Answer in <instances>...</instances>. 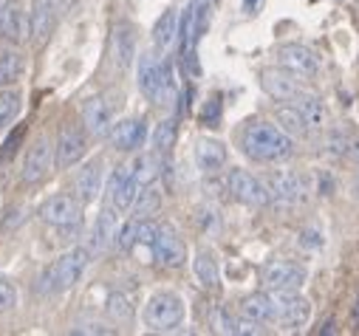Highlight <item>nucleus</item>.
<instances>
[{
  "instance_id": "35",
  "label": "nucleus",
  "mask_w": 359,
  "mask_h": 336,
  "mask_svg": "<svg viewBox=\"0 0 359 336\" xmlns=\"http://www.w3.org/2000/svg\"><path fill=\"white\" fill-rule=\"evenodd\" d=\"M136 237H139V218H133V220H125V223L119 226L114 246H116L119 251H130V248L136 246Z\"/></svg>"
},
{
  "instance_id": "36",
  "label": "nucleus",
  "mask_w": 359,
  "mask_h": 336,
  "mask_svg": "<svg viewBox=\"0 0 359 336\" xmlns=\"http://www.w3.org/2000/svg\"><path fill=\"white\" fill-rule=\"evenodd\" d=\"M18 308V288L9 280H0V314Z\"/></svg>"
},
{
  "instance_id": "30",
  "label": "nucleus",
  "mask_w": 359,
  "mask_h": 336,
  "mask_svg": "<svg viewBox=\"0 0 359 336\" xmlns=\"http://www.w3.org/2000/svg\"><path fill=\"white\" fill-rule=\"evenodd\" d=\"M275 122L292 136V139H306L309 136V122H306V116L294 108V105H280V108H275Z\"/></svg>"
},
{
  "instance_id": "38",
  "label": "nucleus",
  "mask_w": 359,
  "mask_h": 336,
  "mask_svg": "<svg viewBox=\"0 0 359 336\" xmlns=\"http://www.w3.org/2000/svg\"><path fill=\"white\" fill-rule=\"evenodd\" d=\"M68 333H114V328H108L105 322H97V319H82L74 328H68Z\"/></svg>"
},
{
  "instance_id": "28",
  "label": "nucleus",
  "mask_w": 359,
  "mask_h": 336,
  "mask_svg": "<svg viewBox=\"0 0 359 336\" xmlns=\"http://www.w3.org/2000/svg\"><path fill=\"white\" fill-rule=\"evenodd\" d=\"M292 105L306 116V122H309L311 130H320V127L325 125V105H323V99H320L317 94L300 91V94L292 99Z\"/></svg>"
},
{
  "instance_id": "4",
  "label": "nucleus",
  "mask_w": 359,
  "mask_h": 336,
  "mask_svg": "<svg viewBox=\"0 0 359 336\" xmlns=\"http://www.w3.org/2000/svg\"><path fill=\"white\" fill-rule=\"evenodd\" d=\"M139 91L150 102H167L175 91V79H172V62L158 59L153 54L139 57Z\"/></svg>"
},
{
  "instance_id": "29",
  "label": "nucleus",
  "mask_w": 359,
  "mask_h": 336,
  "mask_svg": "<svg viewBox=\"0 0 359 336\" xmlns=\"http://www.w3.org/2000/svg\"><path fill=\"white\" fill-rule=\"evenodd\" d=\"M178 12L175 9H167L158 20H156V26H153V46L158 48V51H167L175 40H178Z\"/></svg>"
},
{
  "instance_id": "32",
  "label": "nucleus",
  "mask_w": 359,
  "mask_h": 336,
  "mask_svg": "<svg viewBox=\"0 0 359 336\" xmlns=\"http://www.w3.org/2000/svg\"><path fill=\"white\" fill-rule=\"evenodd\" d=\"M175 139H178V122H175V119H164V122H158L156 130H153V139H150L153 153L167 155V153L175 147Z\"/></svg>"
},
{
  "instance_id": "5",
  "label": "nucleus",
  "mask_w": 359,
  "mask_h": 336,
  "mask_svg": "<svg viewBox=\"0 0 359 336\" xmlns=\"http://www.w3.org/2000/svg\"><path fill=\"white\" fill-rule=\"evenodd\" d=\"M309 280V269L292 260H272L260 269V283L266 291H300Z\"/></svg>"
},
{
  "instance_id": "42",
  "label": "nucleus",
  "mask_w": 359,
  "mask_h": 336,
  "mask_svg": "<svg viewBox=\"0 0 359 336\" xmlns=\"http://www.w3.org/2000/svg\"><path fill=\"white\" fill-rule=\"evenodd\" d=\"M351 192H353V198H356V201H359V176H356V178H353V184H351Z\"/></svg>"
},
{
  "instance_id": "16",
  "label": "nucleus",
  "mask_w": 359,
  "mask_h": 336,
  "mask_svg": "<svg viewBox=\"0 0 359 336\" xmlns=\"http://www.w3.org/2000/svg\"><path fill=\"white\" fill-rule=\"evenodd\" d=\"M108 139H111V144H114L119 153H136V150L144 147V141H147V122L139 119V116L122 119V122H116V125L111 127Z\"/></svg>"
},
{
  "instance_id": "31",
  "label": "nucleus",
  "mask_w": 359,
  "mask_h": 336,
  "mask_svg": "<svg viewBox=\"0 0 359 336\" xmlns=\"http://www.w3.org/2000/svg\"><path fill=\"white\" fill-rule=\"evenodd\" d=\"M23 111V94L15 91V88H6V91H0V133L9 130L18 116Z\"/></svg>"
},
{
  "instance_id": "19",
  "label": "nucleus",
  "mask_w": 359,
  "mask_h": 336,
  "mask_svg": "<svg viewBox=\"0 0 359 336\" xmlns=\"http://www.w3.org/2000/svg\"><path fill=\"white\" fill-rule=\"evenodd\" d=\"M29 34V18L15 0H0V37L9 43H20Z\"/></svg>"
},
{
  "instance_id": "17",
  "label": "nucleus",
  "mask_w": 359,
  "mask_h": 336,
  "mask_svg": "<svg viewBox=\"0 0 359 336\" xmlns=\"http://www.w3.org/2000/svg\"><path fill=\"white\" fill-rule=\"evenodd\" d=\"M82 122H85V130L91 136H105L111 133L114 127V108L105 97H88L82 102Z\"/></svg>"
},
{
  "instance_id": "22",
  "label": "nucleus",
  "mask_w": 359,
  "mask_h": 336,
  "mask_svg": "<svg viewBox=\"0 0 359 336\" xmlns=\"http://www.w3.org/2000/svg\"><path fill=\"white\" fill-rule=\"evenodd\" d=\"M116 232H119V220H116V206L111 204L97 215V220L91 226V237H88V248H91L94 255L97 251H105L116 240Z\"/></svg>"
},
{
  "instance_id": "33",
  "label": "nucleus",
  "mask_w": 359,
  "mask_h": 336,
  "mask_svg": "<svg viewBox=\"0 0 359 336\" xmlns=\"http://www.w3.org/2000/svg\"><path fill=\"white\" fill-rule=\"evenodd\" d=\"M105 311L116 322H130L133 314H136V305H133V297L128 291H111L108 300H105Z\"/></svg>"
},
{
  "instance_id": "25",
  "label": "nucleus",
  "mask_w": 359,
  "mask_h": 336,
  "mask_svg": "<svg viewBox=\"0 0 359 336\" xmlns=\"http://www.w3.org/2000/svg\"><path fill=\"white\" fill-rule=\"evenodd\" d=\"M193 274L207 291H218L221 288V269H218V260H215L212 251L201 248L198 255L193 258Z\"/></svg>"
},
{
  "instance_id": "3",
  "label": "nucleus",
  "mask_w": 359,
  "mask_h": 336,
  "mask_svg": "<svg viewBox=\"0 0 359 336\" xmlns=\"http://www.w3.org/2000/svg\"><path fill=\"white\" fill-rule=\"evenodd\" d=\"M187 316V305L184 300L178 297L175 291H158L153 294L144 308H142V322L144 328L156 330V333H167V330H175L178 325L184 322Z\"/></svg>"
},
{
  "instance_id": "7",
  "label": "nucleus",
  "mask_w": 359,
  "mask_h": 336,
  "mask_svg": "<svg viewBox=\"0 0 359 336\" xmlns=\"http://www.w3.org/2000/svg\"><path fill=\"white\" fill-rule=\"evenodd\" d=\"M82 201L76 195H51L40 204L37 215L43 223L54 226V229H62V226H76L82 220Z\"/></svg>"
},
{
  "instance_id": "9",
  "label": "nucleus",
  "mask_w": 359,
  "mask_h": 336,
  "mask_svg": "<svg viewBox=\"0 0 359 336\" xmlns=\"http://www.w3.org/2000/svg\"><path fill=\"white\" fill-rule=\"evenodd\" d=\"M153 260L164 269H182L187 263V243L167 223L158 226V234L153 243Z\"/></svg>"
},
{
  "instance_id": "34",
  "label": "nucleus",
  "mask_w": 359,
  "mask_h": 336,
  "mask_svg": "<svg viewBox=\"0 0 359 336\" xmlns=\"http://www.w3.org/2000/svg\"><path fill=\"white\" fill-rule=\"evenodd\" d=\"M158 206H161V192H158V187H156V181H153V184H144V187L139 190V198H136V204H133V209H136V215H142V218H147V215H153V212H158Z\"/></svg>"
},
{
  "instance_id": "6",
  "label": "nucleus",
  "mask_w": 359,
  "mask_h": 336,
  "mask_svg": "<svg viewBox=\"0 0 359 336\" xmlns=\"http://www.w3.org/2000/svg\"><path fill=\"white\" fill-rule=\"evenodd\" d=\"M226 190H229V195H232L238 204L255 206V209H260V206H266L269 201H272L266 181H260L257 176L241 170V167H235V170L226 173Z\"/></svg>"
},
{
  "instance_id": "1",
  "label": "nucleus",
  "mask_w": 359,
  "mask_h": 336,
  "mask_svg": "<svg viewBox=\"0 0 359 336\" xmlns=\"http://www.w3.org/2000/svg\"><path fill=\"white\" fill-rule=\"evenodd\" d=\"M241 150L246 158L260 161V164H278L292 158L294 153V139L272 122H252L241 133Z\"/></svg>"
},
{
  "instance_id": "10",
  "label": "nucleus",
  "mask_w": 359,
  "mask_h": 336,
  "mask_svg": "<svg viewBox=\"0 0 359 336\" xmlns=\"http://www.w3.org/2000/svg\"><path fill=\"white\" fill-rule=\"evenodd\" d=\"M275 308H278V325L289 330H300L311 319V302L300 297V291H272Z\"/></svg>"
},
{
  "instance_id": "20",
  "label": "nucleus",
  "mask_w": 359,
  "mask_h": 336,
  "mask_svg": "<svg viewBox=\"0 0 359 336\" xmlns=\"http://www.w3.org/2000/svg\"><path fill=\"white\" fill-rule=\"evenodd\" d=\"M71 190H74V195H76L82 204L97 201V198H100V192H102V164H100V161L85 164L82 170L74 176Z\"/></svg>"
},
{
  "instance_id": "21",
  "label": "nucleus",
  "mask_w": 359,
  "mask_h": 336,
  "mask_svg": "<svg viewBox=\"0 0 359 336\" xmlns=\"http://www.w3.org/2000/svg\"><path fill=\"white\" fill-rule=\"evenodd\" d=\"M193 158H196V167L201 173L212 176V173H218L226 167V144L218 141V139H198L196 150H193Z\"/></svg>"
},
{
  "instance_id": "23",
  "label": "nucleus",
  "mask_w": 359,
  "mask_h": 336,
  "mask_svg": "<svg viewBox=\"0 0 359 336\" xmlns=\"http://www.w3.org/2000/svg\"><path fill=\"white\" fill-rule=\"evenodd\" d=\"M57 23V12L51 0H32V15H29V34L37 46H43Z\"/></svg>"
},
{
  "instance_id": "8",
  "label": "nucleus",
  "mask_w": 359,
  "mask_h": 336,
  "mask_svg": "<svg viewBox=\"0 0 359 336\" xmlns=\"http://www.w3.org/2000/svg\"><path fill=\"white\" fill-rule=\"evenodd\" d=\"M144 184L139 181L133 164H122L111 173V181H108V195H111V204L116 206V212H128L133 209L136 198H139V190Z\"/></svg>"
},
{
  "instance_id": "40",
  "label": "nucleus",
  "mask_w": 359,
  "mask_h": 336,
  "mask_svg": "<svg viewBox=\"0 0 359 336\" xmlns=\"http://www.w3.org/2000/svg\"><path fill=\"white\" fill-rule=\"evenodd\" d=\"M300 243L309 246V248H320L323 246V232L320 229H306L303 237H300Z\"/></svg>"
},
{
  "instance_id": "27",
  "label": "nucleus",
  "mask_w": 359,
  "mask_h": 336,
  "mask_svg": "<svg viewBox=\"0 0 359 336\" xmlns=\"http://www.w3.org/2000/svg\"><path fill=\"white\" fill-rule=\"evenodd\" d=\"M136 57V34L130 23H116L114 29V59L119 68H128Z\"/></svg>"
},
{
  "instance_id": "37",
  "label": "nucleus",
  "mask_w": 359,
  "mask_h": 336,
  "mask_svg": "<svg viewBox=\"0 0 359 336\" xmlns=\"http://www.w3.org/2000/svg\"><path fill=\"white\" fill-rule=\"evenodd\" d=\"M215 330H221V333H241V322L226 308H218L215 311Z\"/></svg>"
},
{
  "instance_id": "2",
  "label": "nucleus",
  "mask_w": 359,
  "mask_h": 336,
  "mask_svg": "<svg viewBox=\"0 0 359 336\" xmlns=\"http://www.w3.org/2000/svg\"><path fill=\"white\" fill-rule=\"evenodd\" d=\"M91 255L94 251L88 246H76V248L65 251V255H60L57 260H51L40 272V277L34 283V291L40 297H57V294L74 288L76 280L82 277V272L88 269V263H91Z\"/></svg>"
},
{
  "instance_id": "13",
  "label": "nucleus",
  "mask_w": 359,
  "mask_h": 336,
  "mask_svg": "<svg viewBox=\"0 0 359 336\" xmlns=\"http://www.w3.org/2000/svg\"><path fill=\"white\" fill-rule=\"evenodd\" d=\"M260 85H263V91H266L269 97L278 99V102H292L300 91H306V88L300 85L297 74H292V71H286V68H266V71L260 74Z\"/></svg>"
},
{
  "instance_id": "18",
  "label": "nucleus",
  "mask_w": 359,
  "mask_h": 336,
  "mask_svg": "<svg viewBox=\"0 0 359 336\" xmlns=\"http://www.w3.org/2000/svg\"><path fill=\"white\" fill-rule=\"evenodd\" d=\"M238 314H241V319H249L255 325H278V308H275L272 291L243 297L238 305Z\"/></svg>"
},
{
  "instance_id": "39",
  "label": "nucleus",
  "mask_w": 359,
  "mask_h": 336,
  "mask_svg": "<svg viewBox=\"0 0 359 336\" xmlns=\"http://www.w3.org/2000/svg\"><path fill=\"white\" fill-rule=\"evenodd\" d=\"M218 119H221V97H212V99L204 105V111H201V122L210 125V127H215Z\"/></svg>"
},
{
  "instance_id": "43",
  "label": "nucleus",
  "mask_w": 359,
  "mask_h": 336,
  "mask_svg": "<svg viewBox=\"0 0 359 336\" xmlns=\"http://www.w3.org/2000/svg\"><path fill=\"white\" fill-rule=\"evenodd\" d=\"M255 4H257V0H243V9H246V12H252V9H255Z\"/></svg>"
},
{
  "instance_id": "14",
  "label": "nucleus",
  "mask_w": 359,
  "mask_h": 336,
  "mask_svg": "<svg viewBox=\"0 0 359 336\" xmlns=\"http://www.w3.org/2000/svg\"><path fill=\"white\" fill-rule=\"evenodd\" d=\"M278 65L297 74V76H314L320 71V57L300 43H286L278 48Z\"/></svg>"
},
{
  "instance_id": "15",
  "label": "nucleus",
  "mask_w": 359,
  "mask_h": 336,
  "mask_svg": "<svg viewBox=\"0 0 359 336\" xmlns=\"http://www.w3.org/2000/svg\"><path fill=\"white\" fill-rule=\"evenodd\" d=\"M85 133L76 127H62L57 141H54V167L57 170H68L85 155Z\"/></svg>"
},
{
  "instance_id": "12",
  "label": "nucleus",
  "mask_w": 359,
  "mask_h": 336,
  "mask_svg": "<svg viewBox=\"0 0 359 336\" xmlns=\"http://www.w3.org/2000/svg\"><path fill=\"white\" fill-rule=\"evenodd\" d=\"M266 187L278 204H303L309 198V184L297 173H272L266 176Z\"/></svg>"
},
{
  "instance_id": "41",
  "label": "nucleus",
  "mask_w": 359,
  "mask_h": 336,
  "mask_svg": "<svg viewBox=\"0 0 359 336\" xmlns=\"http://www.w3.org/2000/svg\"><path fill=\"white\" fill-rule=\"evenodd\" d=\"M20 139H23V127H20V130H18L15 136H9V139H6V144H4V150H0V161H6V158H9V155H12L15 150H18V144H20Z\"/></svg>"
},
{
  "instance_id": "24",
  "label": "nucleus",
  "mask_w": 359,
  "mask_h": 336,
  "mask_svg": "<svg viewBox=\"0 0 359 336\" xmlns=\"http://www.w3.org/2000/svg\"><path fill=\"white\" fill-rule=\"evenodd\" d=\"M328 147L334 155L359 164V130H353L351 125H339L328 133Z\"/></svg>"
},
{
  "instance_id": "11",
  "label": "nucleus",
  "mask_w": 359,
  "mask_h": 336,
  "mask_svg": "<svg viewBox=\"0 0 359 336\" xmlns=\"http://www.w3.org/2000/svg\"><path fill=\"white\" fill-rule=\"evenodd\" d=\"M51 167H54V144L46 136H37V141L23 155V170H20L23 184H29V187L40 184L51 173Z\"/></svg>"
},
{
  "instance_id": "26",
  "label": "nucleus",
  "mask_w": 359,
  "mask_h": 336,
  "mask_svg": "<svg viewBox=\"0 0 359 336\" xmlns=\"http://www.w3.org/2000/svg\"><path fill=\"white\" fill-rule=\"evenodd\" d=\"M26 71V57L18 48H4L0 51V91L15 88L18 79Z\"/></svg>"
}]
</instances>
